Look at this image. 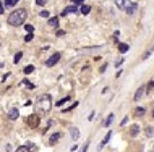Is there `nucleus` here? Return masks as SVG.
Wrapping results in <instances>:
<instances>
[{
	"label": "nucleus",
	"instance_id": "20e7f679",
	"mask_svg": "<svg viewBox=\"0 0 154 152\" xmlns=\"http://www.w3.org/2000/svg\"><path fill=\"white\" fill-rule=\"evenodd\" d=\"M60 57H62V54H60V52H55V54H52L49 58H47V62H46V67H55V65L59 63Z\"/></svg>",
	"mask_w": 154,
	"mask_h": 152
},
{
	"label": "nucleus",
	"instance_id": "2f4dec72",
	"mask_svg": "<svg viewBox=\"0 0 154 152\" xmlns=\"http://www.w3.org/2000/svg\"><path fill=\"white\" fill-rule=\"evenodd\" d=\"M57 36H59V37L65 36V31H63V29H59V31H57Z\"/></svg>",
	"mask_w": 154,
	"mask_h": 152
},
{
	"label": "nucleus",
	"instance_id": "6ab92c4d",
	"mask_svg": "<svg viewBox=\"0 0 154 152\" xmlns=\"http://www.w3.org/2000/svg\"><path fill=\"white\" fill-rule=\"evenodd\" d=\"M125 3H126V0H115V5H117V8H120V10L125 8Z\"/></svg>",
	"mask_w": 154,
	"mask_h": 152
},
{
	"label": "nucleus",
	"instance_id": "b1692460",
	"mask_svg": "<svg viewBox=\"0 0 154 152\" xmlns=\"http://www.w3.org/2000/svg\"><path fill=\"white\" fill-rule=\"evenodd\" d=\"M21 57H23V52H18V54L15 55V58H13V62H15V63H18V62L21 60Z\"/></svg>",
	"mask_w": 154,
	"mask_h": 152
},
{
	"label": "nucleus",
	"instance_id": "473e14b6",
	"mask_svg": "<svg viewBox=\"0 0 154 152\" xmlns=\"http://www.w3.org/2000/svg\"><path fill=\"white\" fill-rule=\"evenodd\" d=\"M71 2H73V5H80V3H83L84 0H71Z\"/></svg>",
	"mask_w": 154,
	"mask_h": 152
},
{
	"label": "nucleus",
	"instance_id": "a211bd4d",
	"mask_svg": "<svg viewBox=\"0 0 154 152\" xmlns=\"http://www.w3.org/2000/svg\"><path fill=\"white\" fill-rule=\"evenodd\" d=\"M80 12L83 13V15H88V13L91 12V7L89 5H81V8H80Z\"/></svg>",
	"mask_w": 154,
	"mask_h": 152
},
{
	"label": "nucleus",
	"instance_id": "7c9ffc66",
	"mask_svg": "<svg viewBox=\"0 0 154 152\" xmlns=\"http://www.w3.org/2000/svg\"><path fill=\"white\" fill-rule=\"evenodd\" d=\"M46 3H47V0H36V5H39V7L46 5Z\"/></svg>",
	"mask_w": 154,
	"mask_h": 152
},
{
	"label": "nucleus",
	"instance_id": "f257e3e1",
	"mask_svg": "<svg viewBox=\"0 0 154 152\" xmlns=\"http://www.w3.org/2000/svg\"><path fill=\"white\" fill-rule=\"evenodd\" d=\"M26 16H28L26 10L25 8H18V10H15V12L10 13V16L7 18V23H8L10 26H21L23 23L26 21Z\"/></svg>",
	"mask_w": 154,
	"mask_h": 152
},
{
	"label": "nucleus",
	"instance_id": "aec40b11",
	"mask_svg": "<svg viewBox=\"0 0 154 152\" xmlns=\"http://www.w3.org/2000/svg\"><path fill=\"white\" fill-rule=\"evenodd\" d=\"M21 86H26V88H29V89H34V84H31V83L28 81L26 78H23V81H21Z\"/></svg>",
	"mask_w": 154,
	"mask_h": 152
},
{
	"label": "nucleus",
	"instance_id": "f03ea898",
	"mask_svg": "<svg viewBox=\"0 0 154 152\" xmlns=\"http://www.w3.org/2000/svg\"><path fill=\"white\" fill-rule=\"evenodd\" d=\"M36 107L44 113V115H46V113H49L50 109H52V97H50L49 94L39 96V97L36 99Z\"/></svg>",
	"mask_w": 154,
	"mask_h": 152
},
{
	"label": "nucleus",
	"instance_id": "2eb2a0df",
	"mask_svg": "<svg viewBox=\"0 0 154 152\" xmlns=\"http://www.w3.org/2000/svg\"><path fill=\"white\" fill-rule=\"evenodd\" d=\"M139 131H141V128H139L138 125H133V126H131V130H130V134H131V136H136V134H138Z\"/></svg>",
	"mask_w": 154,
	"mask_h": 152
},
{
	"label": "nucleus",
	"instance_id": "423d86ee",
	"mask_svg": "<svg viewBox=\"0 0 154 152\" xmlns=\"http://www.w3.org/2000/svg\"><path fill=\"white\" fill-rule=\"evenodd\" d=\"M71 13H78V5H70V7H65L62 10L60 15L62 16H67V15H71Z\"/></svg>",
	"mask_w": 154,
	"mask_h": 152
},
{
	"label": "nucleus",
	"instance_id": "a19ab883",
	"mask_svg": "<svg viewBox=\"0 0 154 152\" xmlns=\"http://www.w3.org/2000/svg\"><path fill=\"white\" fill-rule=\"evenodd\" d=\"M153 118H154V109H153Z\"/></svg>",
	"mask_w": 154,
	"mask_h": 152
},
{
	"label": "nucleus",
	"instance_id": "58836bf2",
	"mask_svg": "<svg viewBox=\"0 0 154 152\" xmlns=\"http://www.w3.org/2000/svg\"><path fill=\"white\" fill-rule=\"evenodd\" d=\"M3 7H5V5H3V3H0V15L3 13Z\"/></svg>",
	"mask_w": 154,
	"mask_h": 152
},
{
	"label": "nucleus",
	"instance_id": "393cba45",
	"mask_svg": "<svg viewBox=\"0 0 154 152\" xmlns=\"http://www.w3.org/2000/svg\"><path fill=\"white\" fill-rule=\"evenodd\" d=\"M33 71H34V67H33V65H29V67L25 68V75H29V73H33Z\"/></svg>",
	"mask_w": 154,
	"mask_h": 152
},
{
	"label": "nucleus",
	"instance_id": "5701e85b",
	"mask_svg": "<svg viewBox=\"0 0 154 152\" xmlns=\"http://www.w3.org/2000/svg\"><path fill=\"white\" fill-rule=\"evenodd\" d=\"M153 52H154V47H153V49H148V50H146V52H145V55H143V60H146V58H148L149 55L153 54Z\"/></svg>",
	"mask_w": 154,
	"mask_h": 152
},
{
	"label": "nucleus",
	"instance_id": "1a4fd4ad",
	"mask_svg": "<svg viewBox=\"0 0 154 152\" xmlns=\"http://www.w3.org/2000/svg\"><path fill=\"white\" fill-rule=\"evenodd\" d=\"M60 138H62V133H54L52 136H49V146H55Z\"/></svg>",
	"mask_w": 154,
	"mask_h": 152
},
{
	"label": "nucleus",
	"instance_id": "c756f323",
	"mask_svg": "<svg viewBox=\"0 0 154 152\" xmlns=\"http://www.w3.org/2000/svg\"><path fill=\"white\" fill-rule=\"evenodd\" d=\"M39 15H41V16H42V18H49V15H50V13H49V12H47V10H42V12H41V13H39Z\"/></svg>",
	"mask_w": 154,
	"mask_h": 152
},
{
	"label": "nucleus",
	"instance_id": "e433bc0d",
	"mask_svg": "<svg viewBox=\"0 0 154 152\" xmlns=\"http://www.w3.org/2000/svg\"><path fill=\"white\" fill-rule=\"evenodd\" d=\"M94 115H96V113H94V112H91V115H89V117H88V120H89V122H91V120H92V118H94Z\"/></svg>",
	"mask_w": 154,
	"mask_h": 152
},
{
	"label": "nucleus",
	"instance_id": "c85d7f7f",
	"mask_svg": "<svg viewBox=\"0 0 154 152\" xmlns=\"http://www.w3.org/2000/svg\"><path fill=\"white\" fill-rule=\"evenodd\" d=\"M25 29L28 31V33H34V26L33 25H25Z\"/></svg>",
	"mask_w": 154,
	"mask_h": 152
},
{
	"label": "nucleus",
	"instance_id": "9d476101",
	"mask_svg": "<svg viewBox=\"0 0 154 152\" xmlns=\"http://www.w3.org/2000/svg\"><path fill=\"white\" fill-rule=\"evenodd\" d=\"M18 117H20L18 109H10V110H8V118H10V120H16Z\"/></svg>",
	"mask_w": 154,
	"mask_h": 152
},
{
	"label": "nucleus",
	"instance_id": "bb28decb",
	"mask_svg": "<svg viewBox=\"0 0 154 152\" xmlns=\"http://www.w3.org/2000/svg\"><path fill=\"white\" fill-rule=\"evenodd\" d=\"M31 41H33V33H28L25 36V42H31Z\"/></svg>",
	"mask_w": 154,
	"mask_h": 152
},
{
	"label": "nucleus",
	"instance_id": "ea45409f",
	"mask_svg": "<svg viewBox=\"0 0 154 152\" xmlns=\"http://www.w3.org/2000/svg\"><path fill=\"white\" fill-rule=\"evenodd\" d=\"M151 152H154V146H153V147H151Z\"/></svg>",
	"mask_w": 154,
	"mask_h": 152
},
{
	"label": "nucleus",
	"instance_id": "4be33fe9",
	"mask_svg": "<svg viewBox=\"0 0 154 152\" xmlns=\"http://www.w3.org/2000/svg\"><path fill=\"white\" fill-rule=\"evenodd\" d=\"M135 115H136V117H141V115H145V109H143V107H138V109L135 110Z\"/></svg>",
	"mask_w": 154,
	"mask_h": 152
},
{
	"label": "nucleus",
	"instance_id": "cd10ccee",
	"mask_svg": "<svg viewBox=\"0 0 154 152\" xmlns=\"http://www.w3.org/2000/svg\"><path fill=\"white\" fill-rule=\"evenodd\" d=\"M78 104H80V102H75V104H73V105H71V107H68V109H63V112H70V110L76 109V107H78Z\"/></svg>",
	"mask_w": 154,
	"mask_h": 152
},
{
	"label": "nucleus",
	"instance_id": "ddd939ff",
	"mask_svg": "<svg viewBox=\"0 0 154 152\" xmlns=\"http://www.w3.org/2000/svg\"><path fill=\"white\" fill-rule=\"evenodd\" d=\"M70 134H71V138H73V141H76L78 138H80V131H78V128H71Z\"/></svg>",
	"mask_w": 154,
	"mask_h": 152
},
{
	"label": "nucleus",
	"instance_id": "a878e982",
	"mask_svg": "<svg viewBox=\"0 0 154 152\" xmlns=\"http://www.w3.org/2000/svg\"><path fill=\"white\" fill-rule=\"evenodd\" d=\"M145 133H146V136H148V138H151L154 131H153V128H151V126H148V128H146V131H145Z\"/></svg>",
	"mask_w": 154,
	"mask_h": 152
},
{
	"label": "nucleus",
	"instance_id": "39448f33",
	"mask_svg": "<svg viewBox=\"0 0 154 152\" xmlns=\"http://www.w3.org/2000/svg\"><path fill=\"white\" fill-rule=\"evenodd\" d=\"M39 117L36 115V113H33V115H29L28 118H26V123H28V126L29 128H37L39 126Z\"/></svg>",
	"mask_w": 154,
	"mask_h": 152
},
{
	"label": "nucleus",
	"instance_id": "9b49d317",
	"mask_svg": "<svg viewBox=\"0 0 154 152\" xmlns=\"http://www.w3.org/2000/svg\"><path fill=\"white\" fill-rule=\"evenodd\" d=\"M114 118H115V115H114V113H109V115H107V118H105V122L102 123V126L109 128V126L112 125V122H114Z\"/></svg>",
	"mask_w": 154,
	"mask_h": 152
},
{
	"label": "nucleus",
	"instance_id": "72a5a7b5",
	"mask_svg": "<svg viewBox=\"0 0 154 152\" xmlns=\"http://www.w3.org/2000/svg\"><path fill=\"white\" fill-rule=\"evenodd\" d=\"M88 147H89V143H88V144H84V147L81 149V152H88Z\"/></svg>",
	"mask_w": 154,
	"mask_h": 152
},
{
	"label": "nucleus",
	"instance_id": "f8f14e48",
	"mask_svg": "<svg viewBox=\"0 0 154 152\" xmlns=\"http://www.w3.org/2000/svg\"><path fill=\"white\" fill-rule=\"evenodd\" d=\"M143 94H145V88H143V86H141V88H139L138 91L135 92V97H133V99H135V102H138L139 99L143 97Z\"/></svg>",
	"mask_w": 154,
	"mask_h": 152
},
{
	"label": "nucleus",
	"instance_id": "0eeeda50",
	"mask_svg": "<svg viewBox=\"0 0 154 152\" xmlns=\"http://www.w3.org/2000/svg\"><path fill=\"white\" fill-rule=\"evenodd\" d=\"M36 151H37V147L34 146L33 143H28L26 146H21V147L16 149V152H36Z\"/></svg>",
	"mask_w": 154,
	"mask_h": 152
},
{
	"label": "nucleus",
	"instance_id": "4468645a",
	"mask_svg": "<svg viewBox=\"0 0 154 152\" xmlns=\"http://www.w3.org/2000/svg\"><path fill=\"white\" fill-rule=\"evenodd\" d=\"M49 26H50V28H57V26H59V18H57V16H54V18H49Z\"/></svg>",
	"mask_w": 154,
	"mask_h": 152
},
{
	"label": "nucleus",
	"instance_id": "f704fd0d",
	"mask_svg": "<svg viewBox=\"0 0 154 152\" xmlns=\"http://www.w3.org/2000/svg\"><path fill=\"white\" fill-rule=\"evenodd\" d=\"M126 122H128V118H123L122 122H120V125H122V126H125V125H126Z\"/></svg>",
	"mask_w": 154,
	"mask_h": 152
},
{
	"label": "nucleus",
	"instance_id": "f3484780",
	"mask_svg": "<svg viewBox=\"0 0 154 152\" xmlns=\"http://www.w3.org/2000/svg\"><path fill=\"white\" fill-rule=\"evenodd\" d=\"M130 46L128 44H118V52H122V54H125V52H128Z\"/></svg>",
	"mask_w": 154,
	"mask_h": 152
},
{
	"label": "nucleus",
	"instance_id": "dca6fc26",
	"mask_svg": "<svg viewBox=\"0 0 154 152\" xmlns=\"http://www.w3.org/2000/svg\"><path fill=\"white\" fill-rule=\"evenodd\" d=\"M18 2H20V0H5V3H3V5H5L7 8H12V7H15Z\"/></svg>",
	"mask_w": 154,
	"mask_h": 152
},
{
	"label": "nucleus",
	"instance_id": "412c9836",
	"mask_svg": "<svg viewBox=\"0 0 154 152\" xmlns=\"http://www.w3.org/2000/svg\"><path fill=\"white\" fill-rule=\"evenodd\" d=\"M70 99H71V97H70V96H67V97H63V99H60V101H59V102H57V104H55V105H57V107H62V105H63V104H65V102H68V101H70Z\"/></svg>",
	"mask_w": 154,
	"mask_h": 152
},
{
	"label": "nucleus",
	"instance_id": "c9c22d12",
	"mask_svg": "<svg viewBox=\"0 0 154 152\" xmlns=\"http://www.w3.org/2000/svg\"><path fill=\"white\" fill-rule=\"evenodd\" d=\"M122 63H123V60H122V58H120V60L117 62V65H115V67H117V68H118V67H122Z\"/></svg>",
	"mask_w": 154,
	"mask_h": 152
},
{
	"label": "nucleus",
	"instance_id": "79ce46f5",
	"mask_svg": "<svg viewBox=\"0 0 154 152\" xmlns=\"http://www.w3.org/2000/svg\"><path fill=\"white\" fill-rule=\"evenodd\" d=\"M2 67H3V65H2V62H0V68H2Z\"/></svg>",
	"mask_w": 154,
	"mask_h": 152
},
{
	"label": "nucleus",
	"instance_id": "4c0bfd02",
	"mask_svg": "<svg viewBox=\"0 0 154 152\" xmlns=\"http://www.w3.org/2000/svg\"><path fill=\"white\" fill-rule=\"evenodd\" d=\"M105 68H107V65H102V67H101V73H104V71H105Z\"/></svg>",
	"mask_w": 154,
	"mask_h": 152
},
{
	"label": "nucleus",
	"instance_id": "7ed1b4c3",
	"mask_svg": "<svg viewBox=\"0 0 154 152\" xmlns=\"http://www.w3.org/2000/svg\"><path fill=\"white\" fill-rule=\"evenodd\" d=\"M126 12V15H135L136 10H138V3L136 2H131V0H126L125 3V8H123Z\"/></svg>",
	"mask_w": 154,
	"mask_h": 152
},
{
	"label": "nucleus",
	"instance_id": "6e6552de",
	"mask_svg": "<svg viewBox=\"0 0 154 152\" xmlns=\"http://www.w3.org/2000/svg\"><path fill=\"white\" fill-rule=\"evenodd\" d=\"M110 136H112V131H107V134H105V136H104V139H102V141H101V144H99V146H97V151L104 149V147H105V144L109 143V139H110Z\"/></svg>",
	"mask_w": 154,
	"mask_h": 152
}]
</instances>
